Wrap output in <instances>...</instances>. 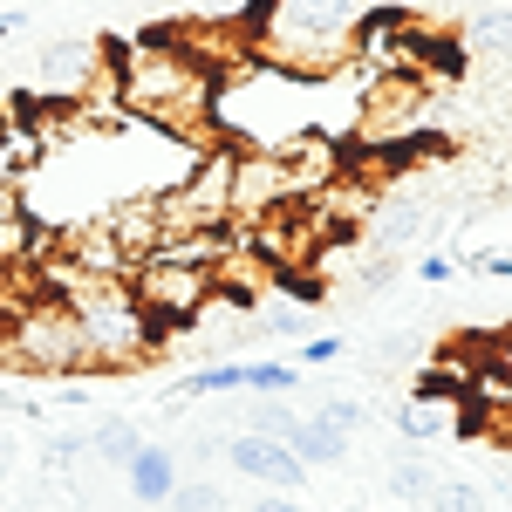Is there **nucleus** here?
I'll list each match as a JSON object with an SVG mask.
<instances>
[{
	"label": "nucleus",
	"mask_w": 512,
	"mask_h": 512,
	"mask_svg": "<svg viewBox=\"0 0 512 512\" xmlns=\"http://www.w3.org/2000/svg\"><path fill=\"white\" fill-rule=\"evenodd\" d=\"M321 417H328V424H342V431H362V403H355V396H328V403H321Z\"/></svg>",
	"instance_id": "obj_20"
},
{
	"label": "nucleus",
	"mask_w": 512,
	"mask_h": 512,
	"mask_svg": "<svg viewBox=\"0 0 512 512\" xmlns=\"http://www.w3.org/2000/svg\"><path fill=\"white\" fill-rule=\"evenodd\" d=\"M171 512H226V492H219L212 478H178V492H171Z\"/></svg>",
	"instance_id": "obj_18"
},
{
	"label": "nucleus",
	"mask_w": 512,
	"mask_h": 512,
	"mask_svg": "<svg viewBox=\"0 0 512 512\" xmlns=\"http://www.w3.org/2000/svg\"><path fill=\"white\" fill-rule=\"evenodd\" d=\"M390 485H396V499H417V506H431V499H437V478H431V465H424L417 451H396Z\"/></svg>",
	"instance_id": "obj_14"
},
{
	"label": "nucleus",
	"mask_w": 512,
	"mask_h": 512,
	"mask_svg": "<svg viewBox=\"0 0 512 512\" xmlns=\"http://www.w3.org/2000/svg\"><path fill=\"white\" fill-rule=\"evenodd\" d=\"M294 424H301V417L287 410V396H260V403H246V431H253V437H280V444H287Z\"/></svg>",
	"instance_id": "obj_15"
},
{
	"label": "nucleus",
	"mask_w": 512,
	"mask_h": 512,
	"mask_svg": "<svg viewBox=\"0 0 512 512\" xmlns=\"http://www.w3.org/2000/svg\"><path fill=\"white\" fill-rule=\"evenodd\" d=\"M103 69H110L103 41H55V48H41V62H35V96L76 103V96H89V82L103 76Z\"/></svg>",
	"instance_id": "obj_5"
},
{
	"label": "nucleus",
	"mask_w": 512,
	"mask_h": 512,
	"mask_svg": "<svg viewBox=\"0 0 512 512\" xmlns=\"http://www.w3.org/2000/svg\"><path fill=\"white\" fill-rule=\"evenodd\" d=\"M21 28H28V14H0V41H7V35H21Z\"/></svg>",
	"instance_id": "obj_24"
},
{
	"label": "nucleus",
	"mask_w": 512,
	"mask_h": 512,
	"mask_svg": "<svg viewBox=\"0 0 512 512\" xmlns=\"http://www.w3.org/2000/svg\"><path fill=\"white\" fill-rule=\"evenodd\" d=\"M226 465H233L239 478H253V485H267V492H301V485H308V465H301L294 444H280V437L233 431L226 437Z\"/></svg>",
	"instance_id": "obj_4"
},
{
	"label": "nucleus",
	"mask_w": 512,
	"mask_h": 512,
	"mask_svg": "<svg viewBox=\"0 0 512 512\" xmlns=\"http://www.w3.org/2000/svg\"><path fill=\"white\" fill-rule=\"evenodd\" d=\"M14 362H28L41 376H76V369H89V342H82L76 315H69L55 294L35 301L28 315L14 321Z\"/></svg>",
	"instance_id": "obj_3"
},
{
	"label": "nucleus",
	"mask_w": 512,
	"mask_h": 512,
	"mask_svg": "<svg viewBox=\"0 0 512 512\" xmlns=\"http://www.w3.org/2000/svg\"><path fill=\"white\" fill-rule=\"evenodd\" d=\"M246 328L253 335H308V301H274V308H260Z\"/></svg>",
	"instance_id": "obj_17"
},
{
	"label": "nucleus",
	"mask_w": 512,
	"mask_h": 512,
	"mask_svg": "<svg viewBox=\"0 0 512 512\" xmlns=\"http://www.w3.org/2000/svg\"><path fill=\"white\" fill-rule=\"evenodd\" d=\"M396 431L410 437V444H431V437H451V431H458V410H451V396L417 390L410 403H396Z\"/></svg>",
	"instance_id": "obj_8"
},
{
	"label": "nucleus",
	"mask_w": 512,
	"mask_h": 512,
	"mask_svg": "<svg viewBox=\"0 0 512 512\" xmlns=\"http://www.w3.org/2000/svg\"><path fill=\"white\" fill-rule=\"evenodd\" d=\"M342 349H349L342 335H308V349L294 355H301V369H328V362H342Z\"/></svg>",
	"instance_id": "obj_19"
},
{
	"label": "nucleus",
	"mask_w": 512,
	"mask_h": 512,
	"mask_svg": "<svg viewBox=\"0 0 512 512\" xmlns=\"http://www.w3.org/2000/svg\"><path fill=\"white\" fill-rule=\"evenodd\" d=\"M0 512H7V499H0Z\"/></svg>",
	"instance_id": "obj_25"
},
{
	"label": "nucleus",
	"mask_w": 512,
	"mask_h": 512,
	"mask_svg": "<svg viewBox=\"0 0 512 512\" xmlns=\"http://www.w3.org/2000/svg\"><path fill=\"white\" fill-rule=\"evenodd\" d=\"M253 512H308L294 492H267V499H253Z\"/></svg>",
	"instance_id": "obj_22"
},
{
	"label": "nucleus",
	"mask_w": 512,
	"mask_h": 512,
	"mask_svg": "<svg viewBox=\"0 0 512 512\" xmlns=\"http://www.w3.org/2000/svg\"><path fill=\"white\" fill-rule=\"evenodd\" d=\"M424 226H431V205L424 198H390L383 219H376V246H403V239L424 233Z\"/></svg>",
	"instance_id": "obj_10"
},
{
	"label": "nucleus",
	"mask_w": 512,
	"mask_h": 512,
	"mask_svg": "<svg viewBox=\"0 0 512 512\" xmlns=\"http://www.w3.org/2000/svg\"><path fill=\"white\" fill-rule=\"evenodd\" d=\"M417 274H424V280H431V287H437V280H451V274H458V260H451V253H431V260H424Z\"/></svg>",
	"instance_id": "obj_21"
},
{
	"label": "nucleus",
	"mask_w": 512,
	"mask_h": 512,
	"mask_svg": "<svg viewBox=\"0 0 512 512\" xmlns=\"http://www.w3.org/2000/svg\"><path fill=\"white\" fill-rule=\"evenodd\" d=\"M301 369L294 362H246V396H294Z\"/></svg>",
	"instance_id": "obj_16"
},
{
	"label": "nucleus",
	"mask_w": 512,
	"mask_h": 512,
	"mask_svg": "<svg viewBox=\"0 0 512 512\" xmlns=\"http://www.w3.org/2000/svg\"><path fill=\"white\" fill-rule=\"evenodd\" d=\"M7 472H14V437L0 431V485H7Z\"/></svg>",
	"instance_id": "obj_23"
},
{
	"label": "nucleus",
	"mask_w": 512,
	"mask_h": 512,
	"mask_svg": "<svg viewBox=\"0 0 512 512\" xmlns=\"http://www.w3.org/2000/svg\"><path fill=\"white\" fill-rule=\"evenodd\" d=\"M233 390H246V362H205L178 383V403L185 396H233Z\"/></svg>",
	"instance_id": "obj_13"
},
{
	"label": "nucleus",
	"mask_w": 512,
	"mask_h": 512,
	"mask_svg": "<svg viewBox=\"0 0 512 512\" xmlns=\"http://www.w3.org/2000/svg\"><path fill=\"white\" fill-rule=\"evenodd\" d=\"M164 239H192V233H226L233 219V151H198V164L158 192Z\"/></svg>",
	"instance_id": "obj_2"
},
{
	"label": "nucleus",
	"mask_w": 512,
	"mask_h": 512,
	"mask_svg": "<svg viewBox=\"0 0 512 512\" xmlns=\"http://www.w3.org/2000/svg\"><path fill=\"white\" fill-rule=\"evenodd\" d=\"M123 485H130V499H144V506H171V492H178V458H171L164 444H137L130 465H123Z\"/></svg>",
	"instance_id": "obj_7"
},
{
	"label": "nucleus",
	"mask_w": 512,
	"mask_h": 512,
	"mask_svg": "<svg viewBox=\"0 0 512 512\" xmlns=\"http://www.w3.org/2000/svg\"><path fill=\"white\" fill-rule=\"evenodd\" d=\"M287 444H294V458H301V465H342V458H349V431H342V424H328L321 410H308V417L294 424Z\"/></svg>",
	"instance_id": "obj_9"
},
{
	"label": "nucleus",
	"mask_w": 512,
	"mask_h": 512,
	"mask_svg": "<svg viewBox=\"0 0 512 512\" xmlns=\"http://www.w3.org/2000/svg\"><path fill=\"white\" fill-rule=\"evenodd\" d=\"M103 226H110V239H117L130 260H144V253H158L164 246V219H158V192L144 198H123V205H110L103 212Z\"/></svg>",
	"instance_id": "obj_6"
},
{
	"label": "nucleus",
	"mask_w": 512,
	"mask_h": 512,
	"mask_svg": "<svg viewBox=\"0 0 512 512\" xmlns=\"http://www.w3.org/2000/svg\"><path fill=\"white\" fill-rule=\"evenodd\" d=\"M164 512H171V506H164Z\"/></svg>",
	"instance_id": "obj_26"
},
{
	"label": "nucleus",
	"mask_w": 512,
	"mask_h": 512,
	"mask_svg": "<svg viewBox=\"0 0 512 512\" xmlns=\"http://www.w3.org/2000/svg\"><path fill=\"white\" fill-rule=\"evenodd\" d=\"M465 41L485 48V55H499V62H512V7H485V14H472V21H465Z\"/></svg>",
	"instance_id": "obj_11"
},
{
	"label": "nucleus",
	"mask_w": 512,
	"mask_h": 512,
	"mask_svg": "<svg viewBox=\"0 0 512 512\" xmlns=\"http://www.w3.org/2000/svg\"><path fill=\"white\" fill-rule=\"evenodd\" d=\"M110 82H117V103L130 117L158 123L164 137H185L205 151L212 137V89L219 76L198 62L178 35H144V41H123L110 55Z\"/></svg>",
	"instance_id": "obj_1"
},
{
	"label": "nucleus",
	"mask_w": 512,
	"mask_h": 512,
	"mask_svg": "<svg viewBox=\"0 0 512 512\" xmlns=\"http://www.w3.org/2000/svg\"><path fill=\"white\" fill-rule=\"evenodd\" d=\"M137 444H144V437H137V424L110 417V424H96V431H89V458H96V465H117V472H123Z\"/></svg>",
	"instance_id": "obj_12"
}]
</instances>
